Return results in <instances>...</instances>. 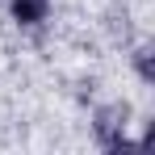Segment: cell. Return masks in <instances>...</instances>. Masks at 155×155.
Returning a JSON list of instances; mask_svg holds the SVG:
<instances>
[{
  "label": "cell",
  "mask_w": 155,
  "mask_h": 155,
  "mask_svg": "<svg viewBox=\"0 0 155 155\" xmlns=\"http://www.w3.org/2000/svg\"><path fill=\"white\" fill-rule=\"evenodd\" d=\"M13 13H17V21L34 25V21H42V13H46V0H13Z\"/></svg>",
  "instance_id": "obj_1"
}]
</instances>
